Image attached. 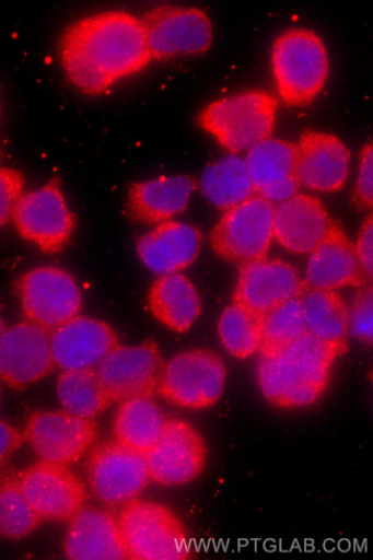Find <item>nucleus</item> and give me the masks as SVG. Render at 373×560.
<instances>
[{"mask_svg":"<svg viewBox=\"0 0 373 560\" xmlns=\"http://www.w3.org/2000/svg\"><path fill=\"white\" fill-rule=\"evenodd\" d=\"M63 73L83 95L97 97L152 61L141 19L123 11L83 16L58 42Z\"/></svg>","mask_w":373,"mask_h":560,"instance_id":"obj_1","label":"nucleus"},{"mask_svg":"<svg viewBox=\"0 0 373 560\" xmlns=\"http://www.w3.org/2000/svg\"><path fill=\"white\" fill-rule=\"evenodd\" d=\"M341 355L306 334L276 352L260 354L256 381L270 405L282 409L307 408L328 388L334 364Z\"/></svg>","mask_w":373,"mask_h":560,"instance_id":"obj_2","label":"nucleus"},{"mask_svg":"<svg viewBox=\"0 0 373 560\" xmlns=\"http://www.w3.org/2000/svg\"><path fill=\"white\" fill-rule=\"evenodd\" d=\"M271 68L279 98L289 107L301 108L320 95L328 82L330 58L316 33L296 28L275 39Z\"/></svg>","mask_w":373,"mask_h":560,"instance_id":"obj_3","label":"nucleus"},{"mask_svg":"<svg viewBox=\"0 0 373 560\" xmlns=\"http://www.w3.org/2000/svg\"><path fill=\"white\" fill-rule=\"evenodd\" d=\"M277 120V101L261 89L245 90L208 104L198 125L230 154L249 151L271 138Z\"/></svg>","mask_w":373,"mask_h":560,"instance_id":"obj_4","label":"nucleus"},{"mask_svg":"<svg viewBox=\"0 0 373 560\" xmlns=\"http://www.w3.org/2000/svg\"><path fill=\"white\" fill-rule=\"evenodd\" d=\"M226 366L212 350H185L163 364L158 393L168 402L188 410L212 408L220 400Z\"/></svg>","mask_w":373,"mask_h":560,"instance_id":"obj_5","label":"nucleus"},{"mask_svg":"<svg viewBox=\"0 0 373 560\" xmlns=\"http://www.w3.org/2000/svg\"><path fill=\"white\" fill-rule=\"evenodd\" d=\"M119 524L129 559L188 558V553L184 550L186 540L184 525L176 513L166 505L133 500L121 511Z\"/></svg>","mask_w":373,"mask_h":560,"instance_id":"obj_6","label":"nucleus"},{"mask_svg":"<svg viewBox=\"0 0 373 560\" xmlns=\"http://www.w3.org/2000/svg\"><path fill=\"white\" fill-rule=\"evenodd\" d=\"M273 203L256 195L225 210L209 236L213 252L240 266L266 258L273 241Z\"/></svg>","mask_w":373,"mask_h":560,"instance_id":"obj_7","label":"nucleus"},{"mask_svg":"<svg viewBox=\"0 0 373 560\" xmlns=\"http://www.w3.org/2000/svg\"><path fill=\"white\" fill-rule=\"evenodd\" d=\"M141 20L152 61L200 56L214 40L212 20L199 8L160 5Z\"/></svg>","mask_w":373,"mask_h":560,"instance_id":"obj_8","label":"nucleus"},{"mask_svg":"<svg viewBox=\"0 0 373 560\" xmlns=\"http://www.w3.org/2000/svg\"><path fill=\"white\" fill-rule=\"evenodd\" d=\"M12 221L20 237L46 254L61 252L71 242L77 228L59 178L23 195Z\"/></svg>","mask_w":373,"mask_h":560,"instance_id":"obj_9","label":"nucleus"},{"mask_svg":"<svg viewBox=\"0 0 373 560\" xmlns=\"http://www.w3.org/2000/svg\"><path fill=\"white\" fill-rule=\"evenodd\" d=\"M16 293L27 320L50 334L78 317L83 303L75 278L56 267H38L22 275Z\"/></svg>","mask_w":373,"mask_h":560,"instance_id":"obj_10","label":"nucleus"},{"mask_svg":"<svg viewBox=\"0 0 373 560\" xmlns=\"http://www.w3.org/2000/svg\"><path fill=\"white\" fill-rule=\"evenodd\" d=\"M159 345L153 340L119 346L95 369L112 404L150 398L158 393L163 368Z\"/></svg>","mask_w":373,"mask_h":560,"instance_id":"obj_11","label":"nucleus"},{"mask_svg":"<svg viewBox=\"0 0 373 560\" xmlns=\"http://www.w3.org/2000/svg\"><path fill=\"white\" fill-rule=\"evenodd\" d=\"M88 469L92 493L112 506L136 500L150 481L145 455L118 441L102 443L93 451Z\"/></svg>","mask_w":373,"mask_h":560,"instance_id":"obj_12","label":"nucleus"},{"mask_svg":"<svg viewBox=\"0 0 373 560\" xmlns=\"http://www.w3.org/2000/svg\"><path fill=\"white\" fill-rule=\"evenodd\" d=\"M23 497L43 522H68L83 509L86 490L65 465L37 462L16 477Z\"/></svg>","mask_w":373,"mask_h":560,"instance_id":"obj_13","label":"nucleus"},{"mask_svg":"<svg viewBox=\"0 0 373 560\" xmlns=\"http://www.w3.org/2000/svg\"><path fill=\"white\" fill-rule=\"evenodd\" d=\"M207 455L206 442L194 425L167 419L160 439L145 455L150 480L165 487L188 485L203 472Z\"/></svg>","mask_w":373,"mask_h":560,"instance_id":"obj_14","label":"nucleus"},{"mask_svg":"<svg viewBox=\"0 0 373 560\" xmlns=\"http://www.w3.org/2000/svg\"><path fill=\"white\" fill-rule=\"evenodd\" d=\"M23 435L42 460L68 466L95 443L97 427L66 411L39 410L28 416Z\"/></svg>","mask_w":373,"mask_h":560,"instance_id":"obj_15","label":"nucleus"},{"mask_svg":"<svg viewBox=\"0 0 373 560\" xmlns=\"http://www.w3.org/2000/svg\"><path fill=\"white\" fill-rule=\"evenodd\" d=\"M305 279L290 262L263 258L241 266L232 302L263 317L307 290Z\"/></svg>","mask_w":373,"mask_h":560,"instance_id":"obj_16","label":"nucleus"},{"mask_svg":"<svg viewBox=\"0 0 373 560\" xmlns=\"http://www.w3.org/2000/svg\"><path fill=\"white\" fill-rule=\"evenodd\" d=\"M55 366L50 332L31 322L18 323L0 338V382L15 390L32 387Z\"/></svg>","mask_w":373,"mask_h":560,"instance_id":"obj_17","label":"nucleus"},{"mask_svg":"<svg viewBox=\"0 0 373 560\" xmlns=\"http://www.w3.org/2000/svg\"><path fill=\"white\" fill-rule=\"evenodd\" d=\"M295 145V178L299 186L319 194L345 188L351 172V151L335 133L302 132Z\"/></svg>","mask_w":373,"mask_h":560,"instance_id":"obj_18","label":"nucleus"},{"mask_svg":"<svg viewBox=\"0 0 373 560\" xmlns=\"http://www.w3.org/2000/svg\"><path fill=\"white\" fill-rule=\"evenodd\" d=\"M55 365L63 371L96 369L115 348L118 334L104 320L78 316L51 332Z\"/></svg>","mask_w":373,"mask_h":560,"instance_id":"obj_19","label":"nucleus"},{"mask_svg":"<svg viewBox=\"0 0 373 560\" xmlns=\"http://www.w3.org/2000/svg\"><path fill=\"white\" fill-rule=\"evenodd\" d=\"M333 223L318 198L298 192L275 207L273 240L291 254H311L328 235Z\"/></svg>","mask_w":373,"mask_h":560,"instance_id":"obj_20","label":"nucleus"},{"mask_svg":"<svg viewBox=\"0 0 373 560\" xmlns=\"http://www.w3.org/2000/svg\"><path fill=\"white\" fill-rule=\"evenodd\" d=\"M305 283L308 289L337 291L371 284L360 268L355 246L334 221L328 235L311 253Z\"/></svg>","mask_w":373,"mask_h":560,"instance_id":"obj_21","label":"nucleus"},{"mask_svg":"<svg viewBox=\"0 0 373 560\" xmlns=\"http://www.w3.org/2000/svg\"><path fill=\"white\" fill-rule=\"evenodd\" d=\"M202 245L194 225L168 221L158 224L136 244L139 260L159 276L178 273L193 266Z\"/></svg>","mask_w":373,"mask_h":560,"instance_id":"obj_22","label":"nucleus"},{"mask_svg":"<svg viewBox=\"0 0 373 560\" xmlns=\"http://www.w3.org/2000/svg\"><path fill=\"white\" fill-rule=\"evenodd\" d=\"M198 182L189 175L163 176L130 186L126 202L129 219L160 224L173 221L189 207Z\"/></svg>","mask_w":373,"mask_h":560,"instance_id":"obj_23","label":"nucleus"},{"mask_svg":"<svg viewBox=\"0 0 373 560\" xmlns=\"http://www.w3.org/2000/svg\"><path fill=\"white\" fill-rule=\"evenodd\" d=\"M63 541L67 558L75 560L129 559L119 520L98 509L80 510L71 520Z\"/></svg>","mask_w":373,"mask_h":560,"instance_id":"obj_24","label":"nucleus"},{"mask_svg":"<svg viewBox=\"0 0 373 560\" xmlns=\"http://www.w3.org/2000/svg\"><path fill=\"white\" fill-rule=\"evenodd\" d=\"M256 196L281 203L299 192L295 178V145L268 138L253 147L245 159Z\"/></svg>","mask_w":373,"mask_h":560,"instance_id":"obj_25","label":"nucleus"},{"mask_svg":"<svg viewBox=\"0 0 373 560\" xmlns=\"http://www.w3.org/2000/svg\"><path fill=\"white\" fill-rule=\"evenodd\" d=\"M148 306L162 325L176 334L189 332L202 311L197 288L179 272L155 280L149 292Z\"/></svg>","mask_w":373,"mask_h":560,"instance_id":"obj_26","label":"nucleus"},{"mask_svg":"<svg viewBox=\"0 0 373 560\" xmlns=\"http://www.w3.org/2000/svg\"><path fill=\"white\" fill-rule=\"evenodd\" d=\"M306 334L338 350L348 349V307L336 291L307 289L300 296Z\"/></svg>","mask_w":373,"mask_h":560,"instance_id":"obj_27","label":"nucleus"},{"mask_svg":"<svg viewBox=\"0 0 373 560\" xmlns=\"http://www.w3.org/2000/svg\"><path fill=\"white\" fill-rule=\"evenodd\" d=\"M167 418L150 398L124 401L114 418V434L121 445L147 455L160 439Z\"/></svg>","mask_w":373,"mask_h":560,"instance_id":"obj_28","label":"nucleus"},{"mask_svg":"<svg viewBox=\"0 0 373 560\" xmlns=\"http://www.w3.org/2000/svg\"><path fill=\"white\" fill-rule=\"evenodd\" d=\"M200 190L209 203L224 212L255 196L246 161L238 154H228L209 165L201 175Z\"/></svg>","mask_w":373,"mask_h":560,"instance_id":"obj_29","label":"nucleus"},{"mask_svg":"<svg viewBox=\"0 0 373 560\" xmlns=\"http://www.w3.org/2000/svg\"><path fill=\"white\" fill-rule=\"evenodd\" d=\"M57 394L63 411L83 419L93 420L112 405L95 369L63 371Z\"/></svg>","mask_w":373,"mask_h":560,"instance_id":"obj_30","label":"nucleus"},{"mask_svg":"<svg viewBox=\"0 0 373 560\" xmlns=\"http://www.w3.org/2000/svg\"><path fill=\"white\" fill-rule=\"evenodd\" d=\"M221 343L233 358L246 360L259 353L261 335L260 317L246 308L231 303L218 323Z\"/></svg>","mask_w":373,"mask_h":560,"instance_id":"obj_31","label":"nucleus"},{"mask_svg":"<svg viewBox=\"0 0 373 560\" xmlns=\"http://www.w3.org/2000/svg\"><path fill=\"white\" fill-rule=\"evenodd\" d=\"M42 523V518L23 497L16 478L0 479V539H27Z\"/></svg>","mask_w":373,"mask_h":560,"instance_id":"obj_32","label":"nucleus"},{"mask_svg":"<svg viewBox=\"0 0 373 560\" xmlns=\"http://www.w3.org/2000/svg\"><path fill=\"white\" fill-rule=\"evenodd\" d=\"M259 353H271L306 335L300 298L292 299L260 317Z\"/></svg>","mask_w":373,"mask_h":560,"instance_id":"obj_33","label":"nucleus"},{"mask_svg":"<svg viewBox=\"0 0 373 560\" xmlns=\"http://www.w3.org/2000/svg\"><path fill=\"white\" fill-rule=\"evenodd\" d=\"M349 334L371 345L373 338V295L371 284L358 289L351 308H348Z\"/></svg>","mask_w":373,"mask_h":560,"instance_id":"obj_34","label":"nucleus"},{"mask_svg":"<svg viewBox=\"0 0 373 560\" xmlns=\"http://www.w3.org/2000/svg\"><path fill=\"white\" fill-rule=\"evenodd\" d=\"M25 188V177L19 171L0 167V229L12 221Z\"/></svg>","mask_w":373,"mask_h":560,"instance_id":"obj_35","label":"nucleus"},{"mask_svg":"<svg viewBox=\"0 0 373 560\" xmlns=\"http://www.w3.org/2000/svg\"><path fill=\"white\" fill-rule=\"evenodd\" d=\"M373 159L372 144L366 143L361 153L359 172L353 189L352 200L360 210L372 209L373 203Z\"/></svg>","mask_w":373,"mask_h":560,"instance_id":"obj_36","label":"nucleus"},{"mask_svg":"<svg viewBox=\"0 0 373 560\" xmlns=\"http://www.w3.org/2000/svg\"><path fill=\"white\" fill-rule=\"evenodd\" d=\"M373 224L372 215H368L360 229L359 237L357 241L355 253L357 258L364 277L371 282L372 280V266H373Z\"/></svg>","mask_w":373,"mask_h":560,"instance_id":"obj_37","label":"nucleus"},{"mask_svg":"<svg viewBox=\"0 0 373 560\" xmlns=\"http://www.w3.org/2000/svg\"><path fill=\"white\" fill-rule=\"evenodd\" d=\"M25 435L11 424L0 419V471L12 456L22 447Z\"/></svg>","mask_w":373,"mask_h":560,"instance_id":"obj_38","label":"nucleus"},{"mask_svg":"<svg viewBox=\"0 0 373 560\" xmlns=\"http://www.w3.org/2000/svg\"><path fill=\"white\" fill-rule=\"evenodd\" d=\"M7 331V325L2 316H0V338L3 337L4 332Z\"/></svg>","mask_w":373,"mask_h":560,"instance_id":"obj_39","label":"nucleus"},{"mask_svg":"<svg viewBox=\"0 0 373 560\" xmlns=\"http://www.w3.org/2000/svg\"><path fill=\"white\" fill-rule=\"evenodd\" d=\"M2 405H3V387H2V382H0V409H2Z\"/></svg>","mask_w":373,"mask_h":560,"instance_id":"obj_40","label":"nucleus"},{"mask_svg":"<svg viewBox=\"0 0 373 560\" xmlns=\"http://www.w3.org/2000/svg\"><path fill=\"white\" fill-rule=\"evenodd\" d=\"M2 109H3L2 96H0V120H2Z\"/></svg>","mask_w":373,"mask_h":560,"instance_id":"obj_41","label":"nucleus"}]
</instances>
